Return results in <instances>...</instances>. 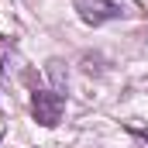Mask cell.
<instances>
[{
    "label": "cell",
    "instance_id": "obj_2",
    "mask_svg": "<svg viewBox=\"0 0 148 148\" xmlns=\"http://www.w3.org/2000/svg\"><path fill=\"white\" fill-rule=\"evenodd\" d=\"M76 10H79V17L86 21V24H107V21H117L124 10H121V3L117 0H73Z\"/></svg>",
    "mask_w": 148,
    "mask_h": 148
},
{
    "label": "cell",
    "instance_id": "obj_3",
    "mask_svg": "<svg viewBox=\"0 0 148 148\" xmlns=\"http://www.w3.org/2000/svg\"><path fill=\"white\" fill-rule=\"evenodd\" d=\"M134 138H141V141L148 145V131H134Z\"/></svg>",
    "mask_w": 148,
    "mask_h": 148
},
{
    "label": "cell",
    "instance_id": "obj_1",
    "mask_svg": "<svg viewBox=\"0 0 148 148\" xmlns=\"http://www.w3.org/2000/svg\"><path fill=\"white\" fill-rule=\"evenodd\" d=\"M62 114H66L62 93H55V90H35L31 93V117L41 127H55L62 121Z\"/></svg>",
    "mask_w": 148,
    "mask_h": 148
}]
</instances>
